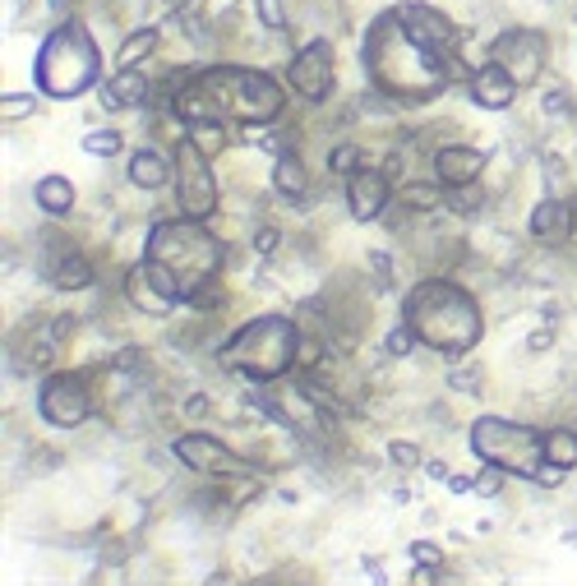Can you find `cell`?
<instances>
[{
	"instance_id": "cell-9",
	"label": "cell",
	"mask_w": 577,
	"mask_h": 586,
	"mask_svg": "<svg viewBox=\"0 0 577 586\" xmlns=\"http://www.w3.org/2000/svg\"><path fill=\"white\" fill-rule=\"evenodd\" d=\"M37 407H42V416L51 420V425H84L88 416H93V393H88V383L79 379V374H51L47 383H42V397H37Z\"/></svg>"
},
{
	"instance_id": "cell-3",
	"label": "cell",
	"mask_w": 577,
	"mask_h": 586,
	"mask_svg": "<svg viewBox=\"0 0 577 586\" xmlns=\"http://www.w3.org/2000/svg\"><path fill=\"white\" fill-rule=\"evenodd\" d=\"M402 314H407V328L421 337L425 347L448 351V356L471 351L481 342V328H485L476 300L462 287H453V282H421L407 296Z\"/></svg>"
},
{
	"instance_id": "cell-31",
	"label": "cell",
	"mask_w": 577,
	"mask_h": 586,
	"mask_svg": "<svg viewBox=\"0 0 577 586\" xmlns=\"http://www.w3.org/2000/svg\"><path fill=\"white\" fill-rule=\"evenodd\" d=\"M411 563L416 568H444V550L434 540H411Z\"/></svg>"
},
{
	"instance_id": "cell-43",
	"label": "cell",
	"mask_w": 577,
	"mask_h": 586,
	"mask_svg": "<svg viewBox=\"0 0 577 586\" xmlns=\"http://www.w3.org/2000/svg\"><path fill=\"white\" fill-rule=\"evenodd\" d=\"M425 476H434V480H448V467H444V462H425Z\"/></svg>"
},
{
	"instance_id": "cell-6",
	"label": "cell",
	"mask_w": 577,
	"mask_h": 586,
	"mask_svg": "<svg viewBox=\"0 0 577 586\" xmlns=\"http://www.w3.org/2000/svg\"><path fill=\"white\" fill-rule=\"evenodd\" d=\"M97 70H102V56H97L88 28L61 24L37 56V88L47 97H79L97 84Z\"/></svg>"
},
{
	"instance_id": "cell-13",
	"label": "cell",
	"mask_w": 577,
	"mask_h": 586,
	"mask_svg": "<svg viewBox=\"0 0 577 586\" xmlns=\"http://www.w3.org/2000/svg\"><path fill=\"white\" fill-rule=\"evenodd\" d=\"M347 208L356 222H374V217L388 208V176L374 167H361L351 171L347 180Z\"/></svg>"
},
{
	"instance_id": "cell-33",
	"label": "cell",
	"mask_w": 577,
	"mask_h": 586,
	"mask_svg": "<svg viewBox=\"0 0 577 586\" xmlns=\"http://www.w3.org/2000/svg\"><path fill=\"white\" fill-rule=\"evenodd\" d=\"M328 167L347 171V176H351V171H361V148H356V144H337L333 157H328Z\"/></svg>"
},
{
	"instance_id": "cell-14",
	"label": "cell",
	"mask_w": 577,
	"mask_h": 586,
	"mask_svg": "<svg viewBox=\"0 0 577 586\" xmlns=\"http://www.w3.org/2000/svg\"><path fill=\"white\" fill-rule=\"evenodd\" d=\"M467 88H471V97H476V107H485V111H508L517 97V79L504 65H494V60L481 65V70H471Z\"/></svg>"
},
{
	"instance_id": "cell-12",
	"label": "cell",
	"mask_w": 577,
	"mask_h": 586,
	"mask_svg": "<svg viewBox=\"0 0 577 586\" xmlns=\"http://www.w3.org/2000/svg\"><path fill=\"white\" fill-rule=\"evenodd\" d=\"M176 457L190 471H204V476H231V471H241V457L231 453L227 443H217L213 434H181L176 439Z\"/></svg>"
},
{
	"instance_id": "cell-7",
	"label": "cell",
	"mask_w": 577,
	"mask_h": 586,
	"mask_svg": "<svg viewBox=\"0 0 577 586\" xmlns=\"http://www.w3.org/2000/svg\"><path fill=\"white\" fill-rule=\"evenodd\" d=\"M471 448L481 462H494L504 471H517L527 476L545 462V439L531 425H513V420H499V416H481L471 425Z\"/></svg>"
},
{
	"instance_id": "cell-23",
	"label": "cell",
	"mask_w": 577,
	"mask_h": 586,
	"mask_svg": "<svg viewBox=\"0 0 577 586\" xmlns=\"http://www.w3.org/2000/svg\"><path fill=\"white\" fill-rule=\"evenodd\" d=\"M88 282H93V264L84 254H65L61 264L51 268V287L56 291H84Z\"/></svg>"
},
{
	"instance_id": "cell-19",
	"label": "cell",
	"mask_w": 577,
	"mask_h": 586,
	"mask_svg": "<svg viewBox=\"0 0 577 586\" xmlns=\"http://www.w3.org/2000/svg\"><path fill=\"white\" fill-rule=\"evenodd\" d=\"M130 180L139 190H162L171 180V167H167V153H157V148H139L130 157Z\"/></svg>"
},
{
	"instance_id": "cell-28",
	"label": "cell",
	"mask_w": 577,
	"mask_h": 586,
	"mask_svg": "<svg viewBox=\"0 0 577 586\" xmlns=\"http://www.w3.org/2000/svg\"><path fill=\"white\" fill-rule=\"evenodd\" d=\"M37 111V97L33 93H5V102H0V116L5 120H28Z\"/></svg>"
},
{
	"instance_id": "cell-42",
	"label": "cell",
	"mask_w": 577,
	"mask_h": 586,
	"mask_svg": "<svg viewBox=\"0 0 577 586\" xmlns=\"http://www.w3.org/2000/svg\"><path fill=\"white\" fill-rule=\"evenodd\" d=\"M550 342H554V333H550V328H541V333L531 337V351H545V347H550Z\"/></svg>"
},
{
	"instance_id": "cell-41",
	"label": "cell",
	"mask_w": 577,
	"mask_h": 586,
	"mask_svg": "<svg viewBox=\"0 0 577 586\" xmlns=\"http://www.w3.org/2000/svg\"><path fill=\"white\" fill-rule=\"evenodd\" d=\"M448 490H453V494H471V490H476V480H467V476H448Z\"/></svg>"
},
{
	"instance_id": "cell-10",
	"label": "cell",
	"mask_w": 577,
	"mask_h": 586,
	"mask_svg": "<svg viewBox=\"0 0 577 586\" xmlns=\"http://www.w3.org/2000/svg\"><path fill=\"white\" fill-rule=\"evenodd\" d=\"M490 60L494 65H504L517 84H536L541 70H545V37L531 33V28H508V33L494 42Z\"/></svg>"
},
{
	"instance_id": "cell-26",
	"label": "cell",
	"mask_w": 577,
	"mask_h": 586,
	"mask_svg": "<svg viewBox=\"0 0 577 586\" xmlns=\"http://www.w3.org/2000/svg\"><path fill=\"white\" fill-rule=\"evenodd\" d=\"M402 204H407V208H425V213H430V208L444 204V190H434V185H425V180H411L407 190H402Z\"/></svg>"
},
{
	"instance_id": "cell-38",
	"label": "cell",
	"mask_w": 577,
	"mask_h": 586,
	"mask_svg": "<svg viewBox=\"0 0 577 586\" xmlns=\"http://www.w3.org/2000/svg\"><path fill=\"white\" fill-rule=\"evenodd\" d=\"M208 407H213V402H208V393H194V397H185V402H181V411H185L190 420H204Z\"/></svg>"
},
{
	"instance_id": "cell-44",
	"label": "cell",
	"mask_w": 577,
	"mask_h": 586,
	"mask_svg": "<svg viewBox=\"0 0 577 586\" xmlns=\"http://www.w3.org/2000/svg\"><path fill=\"white\" fill-rule=\"evenodd\" d=\"M47 5H51V14H70L79 0H47Z\"/></svg>"
},
{
	"instance_id": "cell-15",
	"label": "cell",
	"mask_w": 577,
	"mask_h": 586,
	"mask_svg": "<svg viewBox=\"0 0 577 586\" xmlns=\"http://www.w3.org/2000/svg\"><path fill=\"white\" fill-rule=\"evenodd\" d=\"M434 171H439V180L444 185H471V180H481V171H485V153L481 148H467V144H448V148H439L434 153Z\"/></svg>"
},
{
	"instance_id": "cell-27",
	"label": "cell",
	"mask_w": 577,
	"mask_h": 586,
	"mask_svg": "<svg viewBox=\"0 0 577 586\" xmlns=\"http://www.w3.org/2000/svg\"><path fill=\"white\" fill-rule=\"evenodd\" d=\"M84 153H93V157H116V153H121V134H116V130L84 134Z\"/></svg>"
},
{
	"instance_id": "cell-20",
	"label": "cell",
	"mask_w": 577,
	"mask_h": 586,
	"mask_svg": "<svg viewBox=\"0 0 577 586\" xmlns=\"http://www.w3.org/2000/svg\"><path fill=\"white\" fill-rule=\"evenodd\" d=\"M33 199H37V208H42V213L65 217L74 208V185L65 176H42V180H37V190H33Z\"/></svg>"
},
{
	"instance_id": "cell-17",
	"label": "cell",
	"mask_w": 577,
	"mask_h": 586,
	"mask_svg": "<svg viewBox=\"0 0 577 586\" xmlns=\"http://www.w3.org/2000/svg\"><path fill=\"white\" fill-rule=\"evenodd\" d=\"M531 236L536 240H564L573 236V204H568L564 194H550L545 204L531 208Z\"/></svg>"
},
{
	"instance_id": "cell-22",
	"label": "cell",
	"mask_w": 577,
	"mask_h": 586,
	"mask_svg": "<svg viewBox=\"0 0 577 586\" xmlns=\"http://www.w3.org/2000/svg\"><path fill=\"white\" fill-rule=\"evenodd\" d=\"M111 93H116L121 107H144V102H153V84L144 79V70H116Z\"/></svg>"
},
{
	"instance_id": "cell-11",
	"label": "cell",
	"mask_w": 577,
	"mask_h": 586,
	"mask_svg": "<svg viewBox=\"0 0 577 586\" xmlns=\"http://www.w3.org/2000/svg\"><path fill=\"white\" fill-rule=\"evenodd\" d=\"M291 88L305 97V102H328L337 84V70H333V42H310L301 56L291 60L287 70Z\"/></svg>"
},
{
	"instance_id": "cell-34",
	"label": "cell",
	"mask_w": 577,
	"mask_h": 586,
	"mask_svg": "<svg viewBox=\"0 0 577 586\" xmlns=\"http://www.w3.org/2000/svg\"><path fill=\"white\" fill-rule=\"evenodd\" d=\"M259 5V24L273 28V33H282L287 28V10H282V0H254Z\"/></svg>"
},
{
	"instance_id": "cell-25",
	"label": "cell",
	"mask_w": 577,
	"mask_h": 586,
	"mask_svg": "<svg viewBox=\"0 0 577 586\" xmlns=\"http://www.w3.org/2000/svg\"><path fill=\"white\" fill-rule=\"evenodd\" d=\"M545 439V462H559V467L573 471L577 467V434L573 430H550Z\"/></svg>"
},
{
	"instance_id": "cell-4",
	"label": "cell",
	"mask_w": 577,
	"mask_h": 586,
	"mask_svg": "<svg viewBox=\"0 0 577 586\" xmlns=\"http://www.w3.org/2000/svg\"><path fill=\"white\" fill-rule=\"evenodd\" d=\"M296 351H301V337H296V323L291 319H254L245 323L241 333L222 347V365L236 374H245L250 383H273L277 374H287L296 365Z\"/></svg>"
},
{
	"instance_id": "cell-37",
	"label": "cell",
	"mask_w": 577,
	"mask_h": 586,
	"mask_svg": "<svg viewBox=\"0 0 577 586\" xmlns=\"http://www.w3.org/2000/svg\"><path fill=\"white\" fill-rule=\"evenodd\" d=\"M277 245H282V231H277V227H259V231H254V250H259V254H273Z\"/></svg>"
},
{
	"instance_id": "cell-21",
	"label": "cell",
	"mask_w": 577,
	"mask_h": 586,
	"mask_svg": "<svg viewBox=\"0 0 577 586\" xmlns=\"http://www.w3.org/2000/svg\"><path fill=\"white\" fill-rule=\"evenodd\" d=\"M157 42H162L157 28H134V33L121 42V51H116V70H139V65L157 51Z\"/></svg>"
},
{
	"instance_id": "cell-36",
	"label": "cell",
	"mask_w": 577,
	"mask_h": 586,
	"mask_svg": "<svg viewBox=\"0 0 577 586\" xmlns=\"http://www.w3.org/2000/svg\"><path fill=\"white\" fill-rule=\"evenodd\" d=\"M541 167H545V185H550V194H564V167H559V157L541 153Z\"/></svg>"
},
{
	"instance_id": "cell-16",
	"label": "cell",
	"mask_w": 577,
	"mask_h": 586,
	"mask_svg": "<svg viewBox=\"0 0 577 586\" xmlns=\"http://www.w3.org/2000/svg\"><path fill=\"white\" fill-rule=\"evenodd\" d=\"M121 287H125V296H130V305H134V310L157 314V319L176 310V300H171L167 291L157 287V277H153V268H148V264H134L130 273H125V282H121Z\"/></svg>"
},
{
	"instance_id": "cell-8",
	"label": "cell",
	"mask_w": 577,
	"mask_h": 586,
	"mask_svg": "<svg viewBox=\"0 0 577 586\" xmlns=\"http://www.w3.org/2000/svg\"><path fill=\"white\" fill-rule=\"evenodd\" d=\"M176 185H181V213L185 217H199V222H204V217L217 208V190H213V171H208V153H199L190 139L176 148Z\"/></svg>"
},
{
	"instance_id": "cell-24",
	"label": "cell",
	"mask_w": 577,
	"mask_h": 586,
	"mask_svg": "<svg viewBox=\"0 0 577 586\" xmlns=\"http://www.w3.org/2000/svg\"><path fill=\"white\" fill-rule=\"evenodd\" d=\"M190 144L199 148V153H222V148L231 144V134H227V125H222V120H194L190 125Z\"/></svg>"
},
{
	"instance_id": "cell-5",
	"label": "cell",
	"mask_w": 577,
	"mask_h": 586,
	"mask_svg": "<svg viewBox=\"0 0 577 586\" xmlns=\"http://www.w3.org/2000/svg\"><path fill=\"white\" fill-rule=\"evenodd\" d=\"M199 88L208 97V111L217 120H250V125H273L282 116V88L259 70H241V65H217V70L199 74Z\"/></svg>"
},
{
	"instance_id": "cell-2",
	"label": "cell",
	"mask_w": 577,
	"mask_h": 586,
	"mask_svg": "<svg viewBox=\"0 0 577 586\" xmlns=\"http://www.w3.org/2000/svg\"><path fill=\"white\" fill-rule=\"evenodd\" d=\"M144 264L153 268L157 287L167 291L171 300H190L194 291H204L222 268V245L199 227V217H176L162 222L148 236Z\"/></svg>"
},
{
	"instance_id": "cell-45",
	"label": "cell",
	"mask_w": 577,
	"mask_h": 586,
	"mask_svg": "<svg viewBox=\"0 0 577 586\" xmlns=\"http://www.w3.org/2000/svg\"><path fill=\"white\" fill-rule=\"evenodd\" d=\"M564 545H577V531H564Z\"/></svg>"
},
{
	"instance_id": "cell-18",
	"label": "cell",
	"mask_w": 577,
	"mask_h": 586,
	"mask_svg": "<svg viewBox=\"0 0 577 586\" xmlns=\"http://www.w3.org/2000/svg\"><path fill=\"white\" fill-rule=\"evenodd\" d=\"M273 190L282 194V199H305V190H310V171H305V162L296 153H277V167H273Z\"/></svg>"
},
{
	"instance_id": "cell-32",
	"label": "cell",
	"mask_w": 577,
	"mask_h": 586,
	"mask_svg": "<svg viewBox=\"0 0 577 586\" xmlns=\"http://www.w3.org/2000/svg\"><path fill=\"white\" fill-rule=\"evenodd\" d=\"M388 457H393V467H402V471L421 467V448H416V443H407V439L388 443Z\"/></svg>"
},
{
	"instance_id": "cell-46",
	"label": "cell",
	"mask_w": 577,
	"mask_h": 586,
	"mask_svg": "<svg viewBox=\"0 0 577 586\" xmlns=\"http://www.w3.org/2000/svg\"><path fill=\"white\" fill-rule=\"evenodd\" d=\"M573 236H577V199H573Z\"/></svg>"
},
{
	"instance_id": "cell-30",
	"label": "cell",
	"mask_w": 577,
	"mask_h": 586,
	"mask_svg": "<svg viewBox=\"0 0 577 586\" xmlns=\"http://www.w3.org/2000/svg\"><path fill=\"white\" fill-rule=\"evenodd\" d=\"M416 342H421V337L411 333L407 323H402V328H393V333H388V342H384V351L393 360H402V356H411V351H416Z\"/></svg>"
},
{
	"instance_id": "cell-39",
	"label": "cell",
	"mask_w": 577,
	"mask_h": 586,
	"mask_svg": "<svg viewBox=\"0 0 577 586\" xmlns=\"http://www.w3.org/2000/svg\"><path fill=\"white\" fill-rule=\"evenodd\" d=\"M448 383H453V388H462V393H481V379H476V370H453V374H448Z\"/></svg>"
},
{
	"instance_id": "cell-29",
	"label": "cell",
	"mask_w": 577,
	"mask_h": 586,
	"mask_svg": "<svg viewBox=\"0 0 577 586\" xmlns=\"http://www.w3.org/2000/svg\"><path fill=\"white\" fill-rule=\"evenodd\" d=\"M448 204H453L457 213H476V208L485 204V190L476 185V180H471V185H457V190L448 194Z\"/></svg>"
},
{
	"instance_id": "cell-40",
	"label": "cell",
	"mask_w": 577,
	"mask_h": 586,
	"mask_svg": "<svg viewBox=\"0 0 577 586\" xmlns=\"http://www.w3.org/2000/svg\"><path fill=\"white\" fill-rule=\"evenodd\" d=\"M568 111H573V102L564 93H545V116H568Z\"/></svg>"
},
{
	"instance_id": "cell-35",
	"label": "cell",
	"mask_w": 577,
	"mask_h": 586,
	"mask_svg": "<svg viewBox=\"0 0 577 586\" xmlns=\"http://www.w3.org/2000/svg\"><path fill=\"white\" fill-rule=\"evenodd\" d=\"M504 490V467H494V462H485V471L476 476V494H485V499H494V494Z\"/></svg>"
},
{
	"instance_id": "cell-1",
	"label": "cell",
	"mask_w": 577,
	"mask_h": 586,
	"mask_svg": "<svg viewBox=\"0 0 577 586\" xmlns=\"http://www.w3.org/2000/svg\"><path fill=\"white\" fill-rule=\"evenodd\" d=\"M365 65H370L374 84L397 97H411V102L434 97L457 79H471V70L457 56L453 19H444L434 5H421V0L397 5L370 28Z\"/></svg>"
}]
</instances>
